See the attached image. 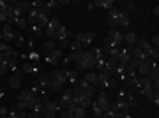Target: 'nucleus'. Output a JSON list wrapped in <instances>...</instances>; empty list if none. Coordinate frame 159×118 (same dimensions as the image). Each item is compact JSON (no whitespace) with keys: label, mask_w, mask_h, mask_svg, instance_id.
<instances>
[{"label":"nucleus","mask_w":159,"mask_h":118,"mask_svg":"<svg viewBox=\"0 0 159 118\" xmlns=\"http://www.w3.org/2000/svg\"><path fill=\"white\" fill-rule=\"evenodd\" d=\"M71 37H73V32H71L66 25L60 23V27L57 28V34H55L53 41H55L60 48H69V46H71Z\"/></svg>","instance_id":"nucleus-1"},{"label":"nucleus","mask_w":159,"mask_h":118,"mask_svg":"<svg viewBox=\"0 0 159 118\" xmlns=\"http://www.w3.org/2000/svg\"><path fill=\"white\" fill-rule=\"evenodd\" d=\"M94 41H96V32H83V34H76L74 35V42L81 48L83 51H89L94 46Z\"/></svg>","instance_id":"nucleus-2"},{"label":"nucleus","mask_w":159,"mask_h":118,"mask_svg":"<svg viewBox=\"0 0 159 118\" xmlns=\"http://www.w3.org/2000/svg\"><path fill=\"white\" fill-rule=\"evenodd\" d=\"M99 106V109H101L102 113L104 111H108L110 109V106H111V99H110V95H108V92L106 90H99L96 94V101H94Z\"/></svg>","instance_id":"nucleus-3"},{"label":"nucleus","mask_w":159,"mask_h":118,"mask_svg":"<svg viewBox=\"0 0 159 118\" xmlns=\"http://www.w3.org/2000/svg\"><path fill=\"white\" fill-rule=\"evenodd\" d=\"M62 56H64V53H62V50L60 48H57V50H53L51 53H44V62H48L50 65H53V67H57L58 63H60V60H62Z\"/></svg>","instance_id":"nucleus-4"},{"label":"nucleus","mask_w":159,"mask_h":118,"mask_svg":"<svg viewBox=\"0 0 159 118\" xmlns=\"http://www.w3.org/2000/svg\"><path fill=\"white\" fill-rule=\"evenodd\" d=\"M60 27V21H58L57 16H50V21H48V27L44 28V35L48 37V39L53 41V37H55V34H57V28Z\"/></svg>","instance_id":"nucleus-5"},{"label":"nucleus","mask_w":159,"mask_h":118,"mask_svg":"<svg viewBox=\"0 0 159 118\" xmlns=\"http://www.w3.org/2000/svg\"><path fill=\"white\" fill-rule=\"evenodd\" d=\"M51 83V76L50 74H39L37 78H34V81H32V85H35L39 90H48V86H50Z\"/></svg>","instance_id":"nucleus-6"},{"label":"nucleus","mask_w":159,"mask_h":118,"mask_svg":"<svg viewBox=\"0 0 159 118\" xmlns=\"http://www.w3.org/2000/svg\"><path fill=\"white\" fill-rule=\"evenodd\" d=\"M50 76H51V81H53L55 85L62 86V88H66V85H67V78H66V74H64V69H62V71H57V69H53Z\"/></svg>","instance_id":"nucleus-7"},{"label":"nucleus","mask_w":159,"mask_h":118,"mask_svg":"<svg viewBox=\"0 0 159 118\" xmlns=\"http://www.w3.org/2000/svg\"><path fill=\"white\" fill-rule=\"evenodd\" d=\"M71 99H73V88H64L60 92V101H58V104L62 106V109H67L69 107Z\"/></svg>","instance_id":"nucleus-8"},{"label":"nucleus","mask_w":159,"mask_h":118,"mask_svg":"<svg viewBox=\"0 0 159 118\" xmlns=\"http://www.w3.org/2000/svg\"><path fill=\"white\" fill-rule=\"evenodd\" d=\"M106 37H108L110 41H113L119 48H122V44H124V34H122V32H119L117 28H110V32H108V35H106Z\"/></svg>","instance_id":"nucleus-9"},{"label":"nucleus","mask_w":159,"mask_h":118,"mask_svg":"<svg viewBox=\"0 0 159 118\" xmlns=\"http://www.w3.org/2000/svg\"><path fill=\"white\" fill-rule=\"evenodd\" d=\"M96 9H102V11H110V9H113L115 7V2L113 0H96V2H92Z\"/></svg>","instance_id":"nucleus-10"},{"label":"nucleus","mask_w":159,"mask_h":118,"mask_svg":"<svg viewBox=\"0 0 159 118\" xmlns=\"http://www.w3.org/2000/svg\"><path fill=\"white\" fill-rule=\"evenodd\" d=\"M64 74H66V78H67V83L71 85V86H74V85L78 83V79H80V76H78V71L76 69H64Z\"/></svg>","instance_id":"nucleus-11"},{"label":"nucleus","mask_w":159,"mask_h":118,"mask_svg":"<svg viewBox=\"0 0 159 118\" xmlns=\"http://www.w3.org/2000/svg\"><path fill=\"white\" fill-rule=\"evenodd\" d=\"M27 32H29V35H30V37H34L35 41L41 39V37L44 35V30L39 28L37 25H29V27H27Z\"/></svg>","instance_id":"nucleus-12"},{"label":"nucleus","mask_w":159,"mask_h":118,"mask_svg":"<svg viewBox=\"0 0 159 118\" xmlns=\"http://www.w3.org/2000/svg\"><path fill=\"white\" fill-rule=\"evenodd\" d=\"M25 44H27V37H25V34H21V32L18 30L16 32V39H14L12 46H14L16 50H21V48H25Z\"/></svg>","instance_id":"nucleus-13"},{"label":"nucleus","mask_w":159,"mask_h":118,"mask_svg":"<svg viewBox=\"0 0 159 118\" xmlns=\"http://www.w3.org/2000/svg\"><path fill=\"white\" fill-rule=\"evenodd\" d=\"M124 14H125V12L122 11V9H119V7H113V9H110V11H108V20L119 21V20L124 16Z\"/></svg>","instance_id":"nucleus-14"},{"label":"nucleus","mask_w":159,"mask_h":118,"mask_svg":"<svg viewBox=\"0 0 159 118\" xmlns=\"http://www.w3.org/2000/svg\"><path fill=\"white\" fill-rule=\"evenodd\" d=\"M83 78H85L87 81L90 83L92 88H96V90L99 88V79H97V74H96V72H92V71H90V72H87L85 76H83Z\"/></svg>","instance_id":"nucleus-15"},{"label":"nucleus","mask_w":159,"mask_h":118,"mask_svg":"<svg viewBox=\"0 0 159 118\" xmlns=\"http://www.w3.org/2000/svg\"><path fill=\"white\" fill-rule=\"evenodd\" d=\"M124 42L127 46H136L138 34H136V32H127V34H124Z\"/></svg>","instance_id":"nucleus-16"},{"label":"nucleus","mask_w":159,"mask_h":118,"mask_svg":"<svg viewBox=\"0 0 159 118\" xmlns=\"http://www.w3.org/2000/svg\"><path fill=\"white\" fill-rule=\"evenodd\" d=\"M7 118H27V111H20L14 106H9V115Z\"/></svg>","instance_id":"nucleus-17"},{"label":"nucleus","mask_w":159,"mask_h":118,"mask_svg":"<svg viewBox=\"0 0 159 118\" xmlns=\"http://www.w3.org/2000/svg\"><path fill=\"white\" fill-rule=\"evenodd\" d=\"M53 50H57V42H55V41L48 39V41L43 42V51H44V53H51Z\"/></svg>","instance_id":"nucleus-18"},{"label":"nucleus","mask_w":159,"mask_h":118,"mask_svg":"<svg viewBox=\"0 0 159 118\" xmlns=\"http://www.w3.org/2000/svg\"><path fill=\"white\" fill-rule=\"evenodd\" d=\"M119 88H120V83L113 76H110L108 81H106V90H119Z\"/></svg>","instance_id":"nucleus-19"},{"label":"nucleus","mask_w":159,"mask_h":118,"mask_svg":"<svg viewBox=\"0 0 159 118\" xmlns=\"http://www.w3.org/2000/svg\"><path fill=\"white\" fill-rule=\"evenodd\" d=\"M14 27L21 32V30H27V27H29V23H27V18H14Z\"/></svg>","instance_id":"nucleus-20"},{"label":"nucleus","mask_w":159,"mask_h":118,"mask_svg":"<svg viewBox=\"0 0 159 118\" xmlns=\"http://www.w3.org/2000/svg\"><path fill=\"white\" fill-rule=\"evenodd\" d=\"M148 72H150V67H148L147 63H140V65L136 67L138 78H142V76H148Z\"/></svg>","instance_id":"nucleus-21"},{"label":"nucleus","mask_w":159,"mask_h":118,"mask_svg":"<svg viewBox=\"0 0 159 118\" xmlns=\"http://www.w3.org/2000/svg\"><path fill=\"white\" fill-rule=\"evenodd\" d=\"M90 55L96 58V60H99V58H104V51H102V48H97V46H92L90 50Z\"/></svg>","instance_id":"nucleus-22"},{"label":"nucleus","mask_w":159,"mask_h":118,"mask_svg":"<svg viewBox=\"0 0 159 118\" xmlns=\"http://www.w3.org/2000/svg\"><path fill=\"white\" fill-rule=\"evenodd\" d=\"M9 86L14 88V90H20L21 88V79H18L16 76H9Z\"/></svg>","instance_id":"nucleus-23"},{"label":"nucleus","mask_w":159,"mask_h":118,"mask_svg":"<svg viewBox=\"0 0 159 118\" xmlns=\"http://www.w3.org/2000/svg\"><path fill=\"white\" fill-rule=\"evenodd\" d=\"M124 74L127 76V78H138L136 69H133L131 65H124Z\"/></svg>","instance_id":"nucleus-24"},{"label":"nucleus","mask_w":159,"mask_h":118,"mask_svg":"<svg viewBox=\"0 0 159 118\" xmlns=\"http://www.w3.org/2000/svg\"><path fill=\"white\" fill-rule=\"evenodd\" d=\"M81 56H83V50H76V51H71V58H73V62H80L81 60Z\"/></svg>","instance_id":"nucleus-25"},{"label":"nucleus","mask_w":159,"mask_h":118,"mask_svg":"<svg viewBox=\"0 0 159 118\" xmlns=\"http://www.w3.org/2000/svg\"><path fill=\"white\" fill-rule=\"evenodd\" d=\"M147 99H148L150 102H154L156 106H157V104H159V92H157V90H154L152 94H150V95L147 97Z\"/></svg>","instance_id":"nucleus-26"},{"label":"nucleus","mask_w":159,"mask_h":118,"mask_svg":"<svg viewBox=\"0 0 159 118\" xmlns=\"http://www.w3.org/2000/svg\"><path fill=\"white\" fill-rule=\"evenodd\" d=\"M131 25V20L127 18V14H124V16L119 20V27H129Z\"/></svg>","instance_id":"nucleus-27"},{"label":"nucleus","mask_w":159,"mask_h":118,"mask_svg":"<svg viewBox=\"0 0 159 118\" xmlns=\"http://www.w3.org/2000/svg\"><path fill=\"white\" fill-rule=\"evenodd\" d=\"M25 48H29V51L30 50H35V39H34V37H30V35L27 37V44H25Z\"/></svg>","instance_id":"nucleus-28"},{"label":"nucleus","mask_w":159,"mask_h":118,"mask_svg":"<svg viewBox=\"0 0 159 118\" xmlns=\"http://www.w3.org/2000/svg\"><path fill=\"white\" fill-rule=\"evenodd\" d=\"M90 106H92V111H94V116L101 118L102 111H101V109H99V106H97V104H96V102H94V101H92V104H90Z\"/></svg>","instance_id":"nucleus-29"},{"label":"nucleus","mask_w":159,"mask_h":118,"mask_svg":"<svg viewBox=\"0 0 159 118\" xmlns=\"http://www.w3.org/2000/svg\"><path fill=\"white\" fill-rule=\"evenodd\" d=\"M44 6L50 9V11H53L55 7H58V0H48V2H44Z\"/></svg>","instance_id":"nucleus-30"},{"label":"nucleus","mask_w":159,"mask_h":118,"mask_svg":"<svg viewBox=\"0 0 159 118\" xmlns=\"http://www.w3.org/2000/svg\"><path fill=\"white\" fill-rule=\"evenodd\" d=\"M9 74V63H0V76H7Z\"/></svg>","instance_id":"nucleus-31"},{"label":"nucleus","mask_w":159,"mask_h":118,"mask_svg":"<svg viewBox=\"0 0 159 118\" xmlns=\"http://www.w3.org/2000/svg\"><path fill=\"white\" fill-rule=\"evenodd\" d=\"M7 115H9V106H6V104H0V116L7 118Z\"/></svg>","instance_id":"nucleus-32"},{"label":"nucleus","mask_w":159,"mask_h":118,"mask_svg":"<svg viewBox=\"0 0 159 118\" xmlns=\"http://www.w3.org/2000/svg\"><path fill=\"white\" fill-rule=\"evenodd\" d=\"M60 118H78V116H74L69 109H62V111H60Z\"/></svg>","instance_id":"nucleus-33"},{"label":"nucleus","mask_w":159,"mask_h":118,"mask_svg":"<svg viewBox=\"0 0 159 118\" xmlns=\"http://www.w3.org/2000/svg\"><path fill=\"white\" fill-rule=\"evenodd\" d=\"M73 62V58H71V53H69V55H64L62 56V60H60V63H62V65H67V63H71Z\"/></svg>","instance_id":"nucleus-34"},{"label":"nucleus","mask_w":159,"mask_h":118,"mask_svg":"<svg viewBox=\"0 0 159 118\" xmlns=\"http://www.w3.org/2000/svg\"><path fill=\"white\" fill-rule=\"evenodd\" d=\"M148 42H150V44H152L154 48H159V35L156 34V35H154V37H152V39L148 41Z\"/></svg>","instance_id":"nucleus-35"},{"label":"nucleus","mask_w":159,"mask_h":118,"mask_svg":"<svg viewBox=\"0 0 159 118\" xmlns=\"http://www.w3.org/2000/svg\"><path fill=\"white\" fill-rule=\"evenodd\" d=\"M12 30H14V27H11L9 23H4V27H2V32H4V34H9Z\"/></svg>","instance_id":"nucleus-36"},{"label":"nucleus","mask_w":159,"mask_h":118,"mask_svg":"<svg viewBox=\"0 0 159 118\" xmlns=\"http://www.w3.org/2000/svg\"><path fill=\"white\" fill-rule=\"evenodd\" d=\"M85 9H87V11H94L96 7H94V4H92V2H87V4H85Z\"/></svg>","instance_id":"nucleus-37"},{"label":"nucleus","mask_w":159,"mask_h":118,"mask_svg":"<svg viewBox=\"0 0 159 118\" xmlns=\"http://www.w3.org/2000/svg\"><path fill=\"white\" fill-rule=\"evenodd\" d=\"M134 7H136V4H134V2H133V0H131V2H127V9H129V11H133V9H134Z\"/></svg>","instance_id":"nucleus-38"},{"label":"nucleus","mask_w":159,"mask_h":118,"mask_svg":"<svg viewBox=\"0 0 159 118\" xmlns=\"http://www.w3.org/2000/svg\"><path fill=\"white\" fill-rule=\"evenodd\" d=\"M0 23H7V16L4 12H0Z\"/></svg>","instance_id":"nucleus-39"},{"label":"nucleus","mask_w":159,"mask_h":118,"mask_svg":"<svg viewBox=\"0 0 159 118\" xmlns=\"http://www.w3.org/2000/svg\"><path fill=\"white\" fill-rule=\"evenodd\" d=\"M6 99V92H0V101H4Z\"/></svg>","instance_id":"nucleus-40"},{"label":"nucleus","mask_w":159,"mask_h":118,"mask_svg":"<svg viewBox=\"0 0 159 118\" xmlns=\"http://www.w3.org/2000/svg\"><path fill=\"white\" fill-rule=\"evenodd\" d=\"M152 12H154V14H156V16H157V14H159V7L156 6V7H154V11H152Z\"/></svg>","instance_id":"nucleus-41"},{"label":"nucleus","mask_w":159,"mask_h":118,"mask_svg":"<svg viewBox=\"0 0 159 118\" xmlns=\"http://www.w3.org/2000/svg\"><path fill=\"white\" fill-rule=\"evenodd\" d=\"M0 83H2V76H0Z\"/></svg>","instance_id":"nucleus-42"},{"label":"nucleus","mask_w":159,"mask_h":118,"mask_svg":"<svg viewBox=\"0 0 159 118\" xmlns=\"http://www.w3.org/2000/svg\"><path fill=\"white\" fill-rule=\"evenodd\" d=\"M55 118H57V116H55Z\"/></svg>","instance_id":"nucleus-43"}]
</instances>
